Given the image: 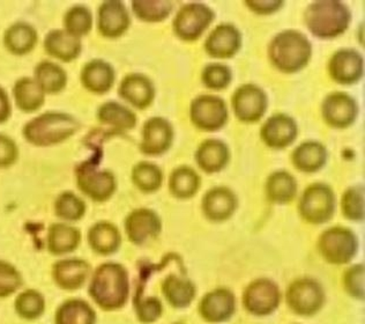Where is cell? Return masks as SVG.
I'll use <instances>...</instances> for the list:
<instances>
[{
	"instance_id": "obj_1",
	"label": "cell",
	"mask_w": 365,
	"mask_h": 324,
	"mask_svg": "<svg viewBox=\"0 0 365 324\" xmlns=\"http://www.w3.org/2000/svg\"><path fill=\"white\" fill-rule=\"evenodd\" d=\"M89 295L107 312L124 307L130 295V279L124 266L113 262L98 266L91 278Z\"/></svg>"
},
{
	"instance_id": "obj_2",
	"label": "cell",
	"mask_w": 365,
	"mask_h": 324,
	"mask_svg": "<svg viewBox=\"0 0 365 324\" xmlns=\"http://www.w3.org/2000/svg\"><path fill=\"white\" fill-rule=\"evenodd\" d=\"M312 56V44L301 31L287 29L272 39L268 57L272 64L284 74L303 70Z\"/></svg>"
},
{
	"instance_id": "obj_3",
	"label": "cell",
	"mask_w": 365,
	"mask_h": 324,
	"mask_svg": "<svg viewBox=\"0 0 365 324\" xmlns=\"http://www.w3.org/2000/svg\"><path fill=\"white\" fill-rule=\"evenodd\" d=\"M304 20L311 34L318 39H334L347 31L351 13L344 3L322 0L307 7Z\"/></svg>"
},
{
	"instance_id": "obj_4",
	"label": "cell",
	"mask_w": 365,
	"mask_h": 324,
	"mask_svg": "<svg viewBox=\"0 0 365 324\" xmlns=\"http://www.w3.org/2000/svg\"><path fill=\"white\" fill-rule=\"evenodd\" d=\"M79 130V123L63 113H46L34 118L24 128V135L31 144L50 146L66 141Z\"/></svg>"
},
{
	"instance_id": "obj_5",
	"label": "cell",
	"mask_w": 365,
	"mask_h": 324,
	"mask_svg": "<svg viewBox=\"0 0 365 324\" xmlns=\"http://www.w3.org/2000/svg\"><path fill=\"white\" fill-rule=\"evenodd\" d=\"M318 249L327 263L344 265L357 254L359 239L347 227H331L320 236Z\"/></svg>"
},
{
	"instance_id": "obj_6",
	"label": "cell",
	"mask_w": 365,
	"mask_h": 324,
	"mask_svg": "<svg viewBox=\"0 0 365 324\" xmlns=\"http://www.w3.org/2000/svg\"><path fill=\"white\" fill-rule=\"evenodd\" d=\"M299 211L302 218L312 225H322L331 221L335 212L332 188L324 183L311 184L299 199Z\"/></svg>"
},
{
	"instance_id": "obj_7",
	"label": "cell",
	"mask_w": 365,
	"mask_h": 324,
	"mask_svg": "<svg viewBox=\"0 0 365 324\" xmlns=\"http://www.w3.org/2000/svg\"><path fill=\"white\" fill-rule=\"evenodd\" d=\"M287 305L299 316H314L325 303V292L319 283L312 278L296 279L287 290Z\"/></svg>"
},
{
	"instance_id": "obj_8",
	"label": "cell",
	"mask_w": 365,
	"mask_h": 324,
	"mask_svg": "<svg viewBox=\"0 0 365 324\" xmlns=\"http://www.w3.org/2000/svg\"><path fill=\"white\" fill-rule=\"evenodd\" d=\"M242 301L251 315H271L280 306V288L271 279L258 278L247 285Z\"/></svg>"
},
{
	"instance_id": "obj_9",
	"label": "cell",
	"mask_w": 365,
	"mask_h": 324,
	"mask_svg": "<svg viewBox=\"0 0 365 324\" xmlns=\"http://www.w3.org/2000/svg\"><path fill=\"white\" fill-rule=\"evenodd\" d=\"M228 116L225 100L213 94L199 95L190 107L192 123L202 131H217L225 126Z\"/></svg>"
},
{
	"instance_id": "obj_10",
	"label": "cell",
	"mask_w": 365,
	"mask_h": 324,
	"mask_svg": "<svg viewBox=\"0 0 365 324\" xmlns=\"http://www.w3.org/2000/svg\"><path fill=\"white\" fill-rule=\"evenodd\" d=\"M214 20V12L202 3H190L180 7L175 16V34L180 40H198Z\"/></svg>"
},
{
	"instance_id": "obj_11",
	"label": "cell",
	"mask_w": 365,
	"mask_h": 324,
	"mask_svg": "<svg viewBox=\"0 0 365 324\" xmlns=\"http://www.w3.org/2000/svg\"><path fill=\"white\" fill-rule=\"evenodd\" d=\"M232 104L238 120L244 123H256L262 120L267 111V95L259 86L245 83L235 91Z\"/></svg>"
},
{
	"instance_id": "obj_12",
	"label": "cell",
	"mask_w": 365,
	"mask_h": 324,
	"mask_svg": "<svg viewBox=\"0 0 365 324\" xmlns=\"http://www.w3.org/2000/svg\"><path fill=\"white\" fill-rule=\"evenodd\" d=\"M322 113L324 121L329 126L335 128H346L356 120L359 104L347 93H331L324 100Z\"/></svg>"
},
{
	"instance_id": "obj_13",
	"label": "cell",
	"mask_w": 365,
	"mask_h": 324,
	"mask_svg": "<svg viewBox=\"0 0 365 324\" xmlns=\"http://www.w3.org/2000/svg\"><path fill=\"white\" fill-rule=\"evenodd\" d=\"M329 72L335 83L351 85L363 77L364 59L355 49L344 48L338 50L329 59Z\"/></svg>"
},
{
	"instance_id": "obj_14",
	"label": "cell",
	"mask_w": 365,
	"mask_h": 324,
	"mask_svg": "<svg viewBox=\"0 0 365 324\" xmlns=\"http://www.w3.org/2000/svg\"><path fill=\"white\" fill-rule=\"evenodd\" d=\"M236 312V298L232 290L217 288L205 294L199 303V314L208 323L228 321Z\"/></svg>"
},
{
	"instance_id": "obj_15",
	"label": "cell",
	"mask_w": 365,
	"mask_h": 324,
	"mask_svg": "<svg viewBox=\"0 0 365 324\" xmlns=\"http://www.w3.org/2000/svg\"><path fill=\"white\" fill-rule=\"evenodd\" d=\"M78 187L86 196L95 202H106L116 191V178L113 173L98 171L95 167H83L76 176Z\"/></svg>"
},
{
	"instance_id": "obj_16",
	"label": "cell",
	"mask_w": 365,
	"mask_h": 324,
	"mask_svg": "<svg viewBox=\"0 0 365 324\" xmlns=\"http://www.w3.org/2000/svg\"><path fill=\"white\" fill-rule=\"evenodd\" d=\"M161 230V219L150 208H137L125 219V232L134 245H141L154 239Z\"/></svg>"
},
{
	"instance_id": "obj_17",
	"label": "cell",
	"mask_w": 365,
	"mask_h": 324,
	"mask_svg": "<svg viewBox=\"0 0 365 324\" xmlns=\"http://www.w3.org/2000/svg\"><path fill=\"white\" fill-rule=\"evenodd\" d=\"M174 128L163 117H152L143 124L140 150L147 156H160L170 148Z\"/></svg>"
},
{
	"instance_id": "obj_18",
	"label": "cell",
	"mask_w": 365,
	"mask_h": 324,
	"mask_svg": "<svg viewBox=\"0 0 365 324\" xmlns=\"http://www.w3.org/2000/svg\"><path fill=\"white\" fill-rule=\"evenodd\" d=\"M299 135L296 121L287 113H275L262 126L260 137L271 148H284L289 146Z\"/></svg>"
},
{
	"instance_id": "obj_19",
	"label": "cell",
	"mask_w": 365,
	"mask_h": 324,
	"mask_svg": "<svg viewBox=\"0 0 365 324\" xmlns=\"http://www.w3.org/2000/svg\"><path fill=\"white\" fill-rule=\"evenodd\" d=\"M241 31L232 24L216 26L205 41V50L213 59L234 57L241 49Z\"/></svg>"
},
{
	"instance_id": "obj_20",
	"label": "cell",
	"mask_w": 365,
	"mask_h": 324,
	"mask_svg": "<svg viewBox=\"0 0 365 324\" xmlns=\"http://www.w3.org/2000/svg\"><path fill=\"white\" fill-rule=\"evenodd\" d=\"M237 206V196L227 187L212 188L202 198V212L207 219L214 223L228 221Z\"/></svg>"
},
{
	"instance_id": "obj_21",
	"label": "cell",
	"mask_w": 365,
	"mask_h": 324,
	"mask_svg": "<svg viewBox=\"0 0 365 324\" xmlns=\"http://www.w3.org/2000/svg\"><path fill=\"white\" fill-rule=\"evenodd\" d=\"M131 24L128 11L122 1H104L98 9V27L101 34L109 39L122 36Z\"/></svg>"
},
{
	"instance_id": "obj_22",
	"label": "cell",
	"mask_w": 365,
	"mask_h": 324,
	"mask_svg": "<svg viewBox=\"0 0 365 324\" xmlns=\"http://www.w3.org/2000/svg\"><path fill=\"white\" fill-rule=\"evenodd\" d=\"M91 275V265L80 258L58 260L52 269V277L59 288L74 290L83 288Z\"/></svg>"
},
{
	"instance_id": "obj_23",
	"label": "cell",
	"mask_w": 365,
	"mask_h": 324,
	"mask_svg": "<svg viewBox=\"0 0 365 324\" xmlns=\"http://www.w3.org/2000/svg\"><path fill=\"white\" fill-rule=\"evenodd\" d=\"M119 95L138 109H145L155 98V88L150 78L143 74H128L119 85Z\"/></svg>"
},
{
	"instance_id": "obj_24",
	"label": "cell",
	"mask_w": 365,
	"mask_h": 324,
	"mask_svg": "<svg viewBox=\"0 0 365 324\" xmlns=\"http://www.w3.org/2000/svg\"><path fill=\"white\" fill-rule=\"evenodd\" d=\"M230 160L228 145L220 139L202 141L195 152V161L208 174L222 171Z\"/></svg>"
},
{
	"instance_id": "obj_25",
	"label": "cell",
	"mask_w": 365,
	"mask_h": 324,
	"mask_svg": "<svg viewBox=\"0 0 365 324\" xmlns=\"http://www.w3.org/2000/svg\"><path fill=\"white\" fill-rule=\"evenodd\" d=\"M115 70L107 61L94 59L83 66L81 83L86 89L95 94H103L111 89L115 83Z\"/></svg>"
},
{
	"instance_id": "obj_26",
	"label": "cell",
	"mask_w": 365,
	"mask_h": 324,
	"mask_svg": "<svg viewBox=\"0 0 365 324\" xmlns=\"http://www.w3.org/2000/svg\"><path fill=\"white\" fill-rule=\"evenodd\" d=\"M46 52L55 59L71 61L78 59L81 52L80 37L70 34L65 29L50 31L44 40Z\"/></svg>"
},
{
	"instance_id": "obj_27",
	"label": "cell",
	"mask_w": 365,
	"mask_h": 324,
	"mask_svg": "<svg viewBox=\"0 0 365 324\" xmlns=\"http://www.w3.org/2000/svg\"><path fill=\"white\" fill-rule=\"evenodd\" d=\"M292 159V163L299 171L316 173L326 165L327 150L319 141H304L294 150Z\"/></svg>"
},
{
	"instance_id": "obj_28",
	"label": "cell",
	"mask_w": 365,
	"mask_h": 324,
	"mask_svg": "<svg viewBox=\"0 0 365 324\" xmlns=\"http://www.w3.org/2000/svg\"><path fill=\"white\" fill-rule=\"evenodd\" d=\"M87 238L91 249L100 255L116 253L122 243V236L118 228L108 221L95 223L89 230Z\"/></svg>"
},
{
	"instance_id": "obj_29",
	"label": "cell",
	"mask_w": 365,
	"mask_h": 324,
	"mask_svg": "<svg viewBox=\"0 0 365 324\" xmlns=\"http://www.w3.org/2000/svg\"><path fill=\"white\" fill-rule=\"evenodd\" d=\"M162 293L170 306L185 308L195 300L197 290L189 279L170 275L162 283Z\"/></svg>"
},
{
	"instance_id": "obj_30",
	"label": "cell",
	"mask_w": 365,
	"mask_h": 324,
	"mask_svg": "<svg viewBox=\"0 0 365 324\" xmlns=\"http://www.w3.org/2000/svg\"><path fill=\"white\" fill-rule=\"evenodd\" d=\"M266 193L274 204H288L297 195V181L288 171H274L266 182Z\"/></svg>"
},
{
	"instance_id": "obj_31",
	"label": "cell",
	"mask_w": 365,
	"mask_h": 324,
	"mask_svg": "<svg viewBox=\"0 0 365 324\" xmlns=\"http://www.w3.org/2000/svg\"><path fill=\"white\" fill-rule=\"evenodd\" d=\"M81 233L67 223H53L48 232V249L53 255L72 253L79 247Z\"/></svg>"
},
{
	"instance_id": "obj_32",
	"label": "cell",
	"mask_w": 365,
	"mask_h": 324,
	"mask_svg": "<svg viewBox=\"0 0 365 324\" xmlns=\"http://www.w3.org/2000/svg\"><path fill=\"white\" fill-rule=\"evenodd\" d=\"M55 323L96 324V314L93 307L83 300H67L57 309Z\"/></svg>"
},
{
	"instance_id": "obj_33",
	"label": "cell",
	"mask_w": 365,
	"mask_h": 324,
	"mask_svg": "<svg viewBox=\"0 0 365 324\" xmlns=\"http://www.w3.org/2000/svg\"><path fill=\"white\" fill-rule=\"evenodd\" d=\"M13 94L16 98V106L26 113L40 109L46 98V93L43 92V89L35 79L31 78H22L18 80L13 88Z\"/></svg>"
},
{
	"instance_id": "obj_34",
	"label": "cell",
	"mask_w": 365,
	"mask_h": 324,
	"mask_svg": "<svg viewBox=\"0 0 365 324\" xmlns=\"http://www.w3.org/2000/svg\"><path fill=\"white\" fill-rule=\"evenodd\" d=\"M200 188V178L197 171L187 166H180L171 173L169 189L173 196L187 199L195 196Z\"/></svg>"
},
{
	"instance_id": "obj_35",
	"label": "cell",
	"mask_w": 365,
	"mask_h": 324,
	"mask_svg": "<svg viewBox=\"0 0 365 324\" xmlns=\"http://www.w3.org/2000/svg\"><path fill=\"white\" fill-rule=\"evenodd\" d=\"M4 42L9 51L16 55H25L36 44L37 33L31 26L18 22L7 29Z\"/></svg>"
},
{
	"instance_id": "obj_36",
	"label": "cell",
	"mask_w": 365,
	"mask_h": 324,
	"mask_svg": "<svg viewBox=\"0 0 365 324\" xmlns=\"http://www.w3.org/2000/svg\"><path fill=\"white\" fill-rule=\"evenodd\" d=\"M98 117L101 122L116 130H130L137 124L135 113L115 101L102 104L98 109Z\"/></svg>"
},
{
	"instance_id": "obj_37",
	"label": "cell",
	"mask_w": 365,
	"mask_h": 324,
	"mask_svg": "<svg viewBox=\"0 0 365 324\" xmlns=\"http://www.w3.org/2000/svg\"><path fill=\"white\" fill-rule=\"evenodd\" d=\"M35 81L43 92L56 94L65 88L67 74L64 69L51 61H42L35 69Z\"/></svg>"
},
{
	"instance_id": "obj_38",
	"label": "cell",
	"mask_w": 365,
	"mask_h": 324,
	"mask_svg": "<svg viewBox=\"0 0 365 324\" xmlns=\"http://www.w3.org/2000/svg\"><path fill=\"white\" fill-rule=\"evenodd\" d=\"M132 181L143 193H154L161 188L163 173L152 162L141 161L133 167Z\"/></svg>"
},
{
	"instance_id": "obj_39",
	"label": "cell",
	"mask_w": 365,
	"mask_h": 324,
	"mask_svg": "<svg viewBox=\"0 0 365 324\" xmlns=\"http://www.w3.org/2000/svg\"><path fill=\"white\" fill-rule=\"evenodd\" d=\"M174 4L168 0H138L132 3V9L138 18L145 22L163 21L170 16Z\"/></svg>"
},
{
	"instance_id": "obj_40",
	"label": "cell",
	"mask_w": 365,
	"mask_h": 324,
	"mask_svg": "<svg viewBox=\"0 0 365 324\" xmlns=\"http://www.w3.org/2000/svg\"><path fill=\"white\" fill-rule=\"evenodd\" d=\"M364 187L362 184L348 188L344 191L341 199V210L348 221L356 223L364 221Z\"/></svg>"
},
{
	"instance_id": "obj_41",
	"label": "cell",
	"mask_w": 365,
	"mask_h": 324,
	"mask_svg": "<svg viewBox=\"0 0 365 324\" xmlns=\"http://www.w3.org/2000/svg\"><path fill=\"white\" fill-rule=\"evenodd\" d=\"M46 310V300L40 292L27 290L19 294L16 300V312L26 320L40 318Z\"/></svg>"
},
{
	"instance_id": "obj_42",
	"label": "cell",
	"mask_w": 365,
	"mask_h": 324,
	"mask_svg": "<svg viewBox=\"0 0 365 324\" xmlns=\"http://www.w3.org/2000/svg\"><path fill=\"white\" fill-rule=\"evenodd\" d=\"M65 31L76 37L88 34L93 28V14L87 7H72L67 11L64 18Z\"/></svg>"
},
{
	"instance_id": "obj_43",
	"label": "cell",
	"mask_w": 365,
	"mask_h": 324,
	"mask_svg": "<svg viewBox=\"0 0 365 324\" xmlns=\"http://www.w3.org/2000/svg\"><path fill=\"white\" fill-rule=\"evenodd\" d=\"M56 214L65 221H78L85 216L86 204L73 193L59 195L55 204Z\"/></svg>"
},
{
	"instance_id": "obj_44",
	"label": "cell",
	"mask_w": 365,
	"mask_h": 324,
	"mask_svg": "<svg viewBox=\"0 0 365 324\" xmlns=\"http://www.w3.org/2000/svg\"><path fill=\"white\" fill-rule=\"evenodd\" d=\"M201 79L208 88L219 91L228 87L229 83H232V72L230 68L225 64H208L202 71Z\"/></svg>"
},
{
	"instance_id": "obj_45",
	"label": "cell",
	"mask_w": 365,
	"mask_h": 324,
	"mask_svg": "<svg viewBox=\"0 0 365 324\" xmlns=\"http://www.w3.org/2000/svg\"><path fill=\"white\" fill-rule=\"evenodd\" d=\"M364 264H355L346 270L344 275V290L350 297L356 300H364Z\"/></svg>"
},
{
	"instance_id": "obj_46",
	"label": "cell",
	"mask_w": 365,
	"mask_h": 324,
	"mask_svg": "<svg viewBox=\"0 0 365 324\" xmlns=\"http://www.w3.org/2000/svg\"><path fill=\"white\" fill-rule=\"evenodd\" d=\"M21 275L7 262L0 260V298H7L21 288Z\"/></svg>"
},
{
	"instance_id": "obj_47",
	"label": "cell",
	"mask_w": 365,
	"mask_h": 324,
	"mask_svg": "<svg viewBox=\"0 0 365 324\" xmlns=\"http://www.w3.org/2000/svg\"><path fill=\"white\" fill-rule=\"evenodd\" d=\"M162 303L156 298L143 300L137 306L138 318L143 323H153L155 322L162 314Z\"/></svg>"
},
{
	"instance_id": "obj_48",
	"label": "cell",
	"mask_w": 365,
	"mask_h": 324,
	"mask_svg": "<svg viewBox=\"0 0 365 324\" xmlns=\"http://www.w3.org/2000/svg\"><path fill=\"white\" fill-rule=\"evenodd\" d=\"M18 158V147L16 143L6 137L0 135V167H9Z\"/></svg>"
},
{
	"instance_id": "obj_49",
	"label": "cell",
	"mask_w": 365,
	"mask_h": 324,
	"mask_svg": "<svg viewBox=\"0 0 365 324\" xmlns=\"http://www.w3.org/2000/svg\"><path fill=\"white\" fill-rule=\"evenodd\" d=\"M283 4L284 3L282 0H250V1H245V5L252 12L262 14V16L277 12L283 6Z\"/></svg>"
},
{
	"instance_id": "obj_50",
	"label": "cell",
	"mask_w": 365,
	"mask_h": 324,
	"mask_svg": "<svg viewBox=\"0 0 365 324\" xmlns=\"http://www.w3.org/2000/svg\"><path fill=\"white\" fill-rule=\"evenodd\" d=\"M11 113L9 96L3 88H0V123L5 122Z\"/></svg>"
}]
</instances>
